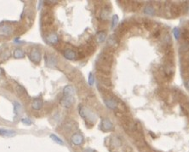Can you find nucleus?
<instances>
[{"mask_svg":"<svg viewBox=\"0 0 189 152\" xmlns=\"http://www.w3.org/2000/svg\"><path fill=\"white\" fill-rule=\"evenodd\" d=\"M54 23V16L53 15L49 12L46 11L43 14L42 16V24L44 26H50Z\"/></svg>","mask_w":189,"mask_h":152,"instance_id":"obj_1","label":"nucleus"},{"mask_svg":"<svg viewBox=\"0 0 189 152\" xmlns=\"http://www.w3.org/2000/svg\"><path fill=\"white\" fill-rule=\"evenodd\" d=\"M75 99L74 96H63V98L61 100V104L65 108H70L74 104Z\"/></svg>","mask_w":189,"mask_h":152,"instance_id":"obj_2","label":"nucleus"},{"mask_svg":"<svg viewBox=\"0 0 189 152\" xmlns=\"http://www.w3.org/2000/svg\"><path fill=\"white\" fill-rule=\"evenodd\" d=\"M13 33V27L10 24L1 23L0 24V33L4 35H10Z\"/></svg>","mask_w":189,"mask_h":152,"instance_id":"obj_3","label":"nucleus"},{"mask_svg":"<svg viewBox=\"0 0 189 152\" xmlns=\"http://www.w3.org/2000/svg\"><path fill=\"white\" fill-rule=\"evenodd\" d=\"M29 57L31 58V60L32 62H34L35 63H38L41 60V54L40 51L37 50V49H33L32 51L30 54H29Z\"/></svg>","mask_w":189,"mask_h":152,"instance_id":"obj_4","label":"nucleus"},{"mask_svg":"<svg viewBox=\"0 0 189 152\" xmlns=\"http://www.w3.org/2000/svg\"><path fill=\"white\" fill-rule=\"evenodd\" d=\"M71 139H72V143L74 144V145H80L84 142V137L79 133H75L72 136Z\"/></svg>","mask_w":189,"mask_h":152,"instance_id":"obj_5","label":"nucleus"},{"mask_svg":"<svg viewBox=\"0 0 189 152\" xmlns=\"http://www.w3.org/2000/svg\"><path fill=\"white\" fill-rule=\"evenodd\" d=\"M101 128L104 131H111L113 129V125L108 119H104L101 122Z\"/></svg>","mask_w":189,"mask_h":152,"instance_id":"obj_6","label":"nucleus"},{"mask_svg":"<svg viewBox=\"0 0 189 152\" xmlns=\"http://www.w3.org/2000/svg\"><path fill=\"white\" fill-rule=\"evenodd\" d=\"M182 9L178 5H172L171 7H170V12H171V15L175 17H177L181 15L182 13Z\"/></svg>","mask_w":189,"mask_h":152,"instance_id":"obj_7","label":"nucleus"},{"mask_svg":"<svg viewBox=\"0 0 189 152\" xmlns=\"http://www.w3.org/2000/svg\"><path fill=\"white\" fill-rule=\"evenodd\" d=\"M105 104L107 105V107L108 108H110V109H116L118 106V101L114 98H107V99L105 100Z\"/></svg>","mask_w":189,"mask_h":152,"instance_id":"obj_8","label":"nucleus"},{"mask_svg":"<svg viewBox=\"0 0 189 152\" xmlns=\"http://www.w3.org/2000/svg\"><path fill=\"white\" fill-rule=\"evenodd\" d=\"M64 57L68 60H74L75 58L77 57V54L74 52L73 50L68 49L64 51Z\"/></svg>","mask_w":189,"mask_h":152,"instance_id":"obj_9","label":"nucleus"},{"mask_svg":"<svg viewBox=\"0 0 189 152\" xmlns=\"http://www.w3.org/2000/svg\"><path fill=\"white\" fill-rule=\"evenodd\" d=\"M46 63L49 67H55L56 65V59L53 55H46Z\"/></svg>","mask_w":189,"mask_h":152,"instance_id":"obj_10","label":"nucleus"},{"mask_svg":"<svg viewBox=\"0 0 189 152\" xmlns=\"http://www.w3.org/2000/svg\"><path fill=\"white\" fill-rule=\"evenodd\" d=\"M43 106V102L42 100L40 98H36L32 101V109L35 110H41Z\"/></svg>","mask_w":189,"mask_h":152,"instance_id":"obj_11","label":"nucleus"},{"mask_svg":"<svg viewBox=\"0 0 189 152\" xmlns=\"http://www.w3.org/2000/svg\"><path fill=\"white\" fill-rule=\"evenodd\" d=\"M46 40H47L48 43L55 45V44H56L58 42V36L55 33H50L47 36V38H46Z\"/></svg>","mask_w":189,"mask_h":152,"instance_id":"obj_12","label":"nucleus"},{"mask_svg":"<svg viewBox=\"0 0 189 152\" xmlns=\"http://www.w3.org/2000/svg\"><path fill=\"white\" fill-rule=\"evenodd\" d=\"M16 135V132L12 131V130H7V129H0V136H5V137H12Z\"/></svg>","mask_w":189,"mask_h":152,"instance_id":"obj_13","label":"nucleus"},{"mask_svg":"<svg viewBox=\"0 0 189 152\" xmlns=\"http://www.w3.org/2000/svg\"><path fill=\"white\" fill-rule=\"evenodd\" d=\"M106 37V34L105 32L100 31L97 33V34L95 36V39H96V41L98 43H102L105 41Z\"/></svg>","mask_w":189,"mask_h":152,"instance_id":"obj_14","label":"nucleus"},{"mask_svg":"<svg viewBox=\"0 0 189 152\" xmlns=\"http://www.w3.org/2000/svg\"><path fill=\"white\" fill-rule=\"evenodd\" d=\"M63 94H64V96H74V87L72 85H67L63 90Z\"/></svg>","mask_w":189,"mask_h":152,"instance_id":"obj_15","label":"nucleus"},{"mask_svg":"<svg viewBox=\"0 0 189 152\" xmlns=\"http://www.w3.org/2000/svg\"><path fill=\"white\" fill-rule=\"evenodd\" d=\"M16 92H17V95L21 98H23L26 96V90L24 89L21 85H16Z\"/></svg>","mask_w":189,"mask_h":152,"instance_id":"obj_16","label":"nucleus"},{"mask_svg":"<svg viewBox=\"0 0 189 152\" xmlns=\"http://www.w3.org/2000/svg\"><path fill=\"white\" fill-rule=\"evenodd\" d=\"M24 57H25V53L21 49H16L14 51V57L15 58L20 59V58H23Z\"/></svg>","mask_w":189,"mask_h":152,"instance_id":"obj_17","label":"nucleus"},{"mask_svg":"<svg viewBox=\"0 0 189 152\" xmlns=\"http://www.w3.org/2000/svg\"><path fill=\"white\" fill-rule=\"evenodd\" d=\"M145 14H147V15H149V16H153L154 14H155V10H154V8L151 5H147L146 8H145Z\"/></svg>","mask_w":189,"mask_h":152,"instance_id":"obj_18","label":"nucleus"},{"mask_svg":"<svg viewBox=\"0 0 189 152\" xmlns=\"http://www.w3.org/2000/svg\"><path fill=\"white\" fill-rule=\"evenodd\" d=\"M14 111L16 113V116H19L21 112V106L18 102H15L14 103Z\"/></svg>","mask_w":189,"mask_h":152,"instance_id":"obj_19","label":"nucleus"},{"mask_svg":"<svg viewBox=\"0 0 189 152\" xmlns=\"http://www.w3.org/2000/svg\"><path fill=\"white\" fill-rule=\"evenodd\" d=\"M50 138H51V139H52L53 141L54 142H56V144H61V145H64V142L59 138V137H57L56 135H55V134H51L50 135Z\"/></svg>","mask_w":189,"mask_h":152,"instance_id":"obj_20","label":"nucleus"},{"mask_svg":"<svg viewBox=\"0 0 189 152\" xmlns=\"http://www.w3.org/2000/svg\"><path fill=\"white\" fill-rule=\"evenodd\" d=\"M109 14H110V11L108 10V9H103L102 11H101V14H100V17L102 18V19H107L108 18V16H109Z\"/></svg>","mask_w":189,"mask_h":152,"instance_id":"obj_21","label":"nucleus"},{"mask_svg":"<svg viewBox=\"0 0 189 152\" xmlns=\"http://www.w3.org/2000/svg\"><path fill=\"white\" fill-rule=\"evenodd\" d=\"M118 23V17L117 15L112 16V28H114L117 24Z\"/></svg>","mask_w":189,"mask_h":152,"instance_id":"obj_22","label":"nucleus"},{"mask_svg":"<svg viewBox=\"0 0 189 152\" xmlns=\"http://www.w3.org/2000/svg\"><path fill=\"white\" fill-rule=\"evenodd\" d=\"M173 33H174V36H175V38H176V39H177V40H178L179 39H180V35H181V31L179 30V28H177V27L174 28Z\"/></svg>","mask_w":189,"mask_h":152,"instance_id":"obj_23","label":"nucleus"},{"mask_svg":"<svg viewBox=\"0 0 189 152\" xmlns=\"http://www.w3.org/2000/svg\"><path fill=\"white\" fill-rule=\"evenodd\" d=\"M94 82V77L93 73H90L89 75V85H93Z\"/></svg>","mask_w":189,"mask_h":152,"instance_id":"obj_24","label":"nucleus"},{"mask_svg":"<svg viewBox=\"0 0 189 152\" xmlns=\"http://www.w3.org/2000/svg\"><path fill=\"white\" fill-rule=\"evenodd\" d=\"M21 121H22V123L23 124H25V125H32V121L30 119H26V118H24V119H22L21 120Z\"/></svg>","mask_w":189,"mask_h":152,"instance_id":"obj_25","label":"nucleus"},{"mask_svg":"<svg viewBox=\"0 0 189 152\" xmlns=\"http://www.w3.org/2000/svg\"><path fill=\"white\" fill-rule=\"evenodd\" d=\"M183 11L185 13H189V2H186V4L184 5Z\"/></svg>","mask_w":189,"mask_h":152,"instance_id":"obj_26","label":"nucleus"},{"mask_svg":"<svg viewBox=\"0 0 189 152\" xmlns=\"http://www.w3.org/2000/svg\"><path fill=\"white\" fill-rule=\"evenodd\" d=\"M84 152H94L93 150H86Z\"/></svg>","mask_w":189,"mask_h":152,"instance_id":"obj_27","label":"nucleus"},{"mask_svg":"<svg viewBox=\"0 0 189 152\" xmlns=\"http://www.w3.org/2000/svg\"><path fill=\"white\" fill-rule=\"evenodd\" d=\"M186 85H187V87H188V89H189V80H188V81H187V83H186Z\"/></svg>","mask_w":189,"mask_h":152,"instance_id":"obj_28","label":"nucleus"},{"mask_svg":"<svg viewBox=\"0 0 189 152\" xmlns=\"http://www.w3.org/2000/svg\"><path fill=\"white\" fill-rule=\"evenodd\" d=\"M2 73H3V72H2V69H0V76H1V74H2Z\"/></svg>","mask_w":189,"mask_h":152,"instance_id":"obj_29","label":"nucleus"}]
</instances>
